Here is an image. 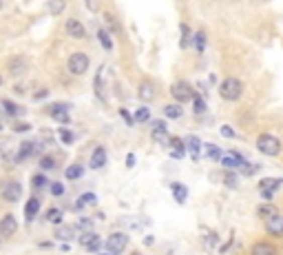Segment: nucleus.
<instances>
[{"label":"nucleus","instance_id":"nucleus-7","mask_svg":"<svg viewBox=\"0 0 283 255\" xmlns=\"http://www.w3.org/2000/svg\"><path fill=\"white\" fill-rule=\"evenodd\" d=\"M20 193H22V186H20V182H16V180H11L3 186V198L7 200V202H18Z\"/></svg>","mask_w":283,"mask_h":255},{"label":"nucleus","instance_id":"nucleus-47","mask_svg":"<svg viewBox=\"0 0 283 255\" xmlns=\"http://www.w3.org/2000/svg\"><path fill=\"white\" fill-rule=\"evenodd\" d=\"M261 198L263 200H272L274 198V191H261Z\"/></svg>","mask_w":283,"mask_h":255},{"label":"nucleus","instance_id":"nucleus-25","mask_svg":"<svg viewBox=\"0 0 283 255\" xmlns=\"http://www.w3.org/2000/svg\"><path fill=\"white\" fill-rule=\"evenodd\" d=\"M151 138L155 142H159V144H168L170 142V138L166 136V129H153L151 131Z\"/></svg>","mask_w":283,"mask_h":255},{"label":"nucleus","instance_id":"nucleus-51","mask_svg":"<svg viewBox=\"0 0 283 255\" xmlns=\"http://www.w3.org/2000/svg\"><path fill=\"white\" fill-rule=\"evenodd\" d=\"M135 255H137V253H135Z\"/></svg>","mask_w":283,"mask_h":255},{"label":"nucleus","instance_id":"nucleus-22","mask_svg":"<svg viewBox=\"0 0 283 255\" xmlns=\"http://www.w3.org/2000/svg\"><path fill=\"white\" fill-rule=\"evenodd\" d=\"M257 213L261 215L263 220H272L274 215H279V213H276V209L272 207V204H263V207H259V209H257Z\"/></svg>","mask_w":283,"mask_h":255},{"label":"nucleus","instance_id":"nucleus-15","mask_svg":"<svg viewBox=\"0 0 283 255\" xmlns=\"http://www.w3.org/2000/svg\"><path fill=\"white\" fill-rule=\"evenodd\" d=\"M252 255H276V248L268 242H257L252 246Z\"/></svg>","mask_w":283,"mask_h":255},{"label":"nucleus","instance_id":"nucleus-44","mask_svg":"<svg viewBox=\"0 0 283 255\" xmlns=\"http://www.w3.org/2000/svg\"><path fill=\"white\" fill-rule=\"evenodd\" d=\"M31 124H27V122H16L14 124V131H29Z\"/></svg>","mask_w":283,"mask_h":255},{"label":"nucleus","instance_id":"nucleus-18","mask_svg":"<svg viewBox=\"0 0 283 255\" xmlns=\"http://www.w3.org/2000/svg\"><path fill=\"white\" fill-rule=\"evenodd\" d=\"M186 147H188V151H191V158L199 160V147H202V140H199V138H188Z\"/></svg>","mask_w":283,"mask_h":255},{"label":"nucleus","instance_id":"nucleus-8","mask_svg":"<svg viewBox=\"0 0 283 255\" xmlns=\"http://www.w3.org/2000/svg\"><path fill=\"white\" fill-rule=\"evenodd\" d=\"M66 33H69L71 38H75V40H82V38L86 36V29H84V25H82L80 20L69 18L66 20Z\"/></svg>","mask_w":283,"mask_h":255},{"label":"nucleus","instance_id":"nucleus-36","mask_svg":"<svg viewBox=\"0 0 283 255\" xmlns=\"http://www.w3.org/2000/svg\"><path fill=\"white\" fill-rule=\"evenodd\" d=\"M47 9L51 11V14H62V11H64V3H49Z\"/></svg>","mask_w":283,"mask_h":255},{"label":"nucleus","instance_id":"nucleus-30","mask_svg":"<svg viewBox=\"0 0 283 255\" xmlns=\"http://www.w3.org/2000/svg\"><path fill=\"white\" fill-rule=\"evenodd\" d=\"M55 237H58V240H62L64 244H69V240H73V231H71V229H60L58 233H55Z\"/></svg>","mask_w":283,"mask_h":255},{"label":"nucleus","instance_id":"nucleus-3","mask_svg":"<svg viewBox=\"0 0 283 255\" xmlns=\"http://www.w3.org/2000/svg\"><path fill=\"white\" fill-rule=\"evenodd\" d=\"M88 62H91V60H88L86 53L75 51V53L69 55V62H66V67H69V71H71L73 76H82V74H86Z\"/></svg>","mask_w":283,"mask_h":255},{"label":"nucleus","instance_id":"nucleus-48","mask_svg":"<svg viewBox=\"0 0 283 255\" xmlns=\"http://www.w3.org/2000/svg\"><path fill=\"white\" fill-rule=\"evenodd\" d=\"M126 164H129V166L135 164V155H133V153H129V158H126Z\"/></svg>","mask_w":283,"mask_h":255},{"label":"nucleus","instance_id":"nucleus-32","mask_svg":"<svg viewBox=\"0 0 283 255\" xmlns=\"http://www.w3.org/2000/svg\"><path fill=\"white\" fill-rule=\"evenodd\" d=\"M102 74H104V67H100V71H98V76H96V91H98V96L104 100V93H102Z\"/></svg>","mask_w":283,"mask_h":255},{"label":"nucleus","instance_id":"nucleus-29","mask_svg":"<svg viewBox=\"0 0 283 255\" xmlns=\"http://www.w3.org/2000/svg\"><path fill=\"white\" fill-rule=\"evenodd\" d=\"M3 107H5V113H7V115L22 113V109H18V104H14L11 100H3Z\"/></svg>","mask_w":283,"mask_h":255},{"label":"nucleus","instance_id":"nucleus-11","mask_svg":"<svg viewBox=\"0 0 283 255\" xmlns=\"http://www.w3.org/2000/svg\"><path fill=\"white\" fill-rule=\"evenodd\" d=\"M155 93H157V91H155V85H153V82H142L140 89H137V96H140L142 102H148V100H153Z\"/></svg>","mask_w":283,"mask_h":255},{"label":"nucleus","instance_id":"nucleus-33","mask_svg":"<svg viewBox=\"0 0 283 255\" xmlns=\"http://www.w3.org/2000/svg\"><path fill=\"white\" fill-rule=\"evenodd\" d=\"M96 202H98V200H96V196H93V193H84V196H82V200L77 202V209H82L84 204H96Z\"/></svg>","mask_w":283,"mask_h":255},{"label":"nucleus","instance_id":"nucleus-9","mask_svg":"<svg viewBox=\"0 0 283 255\" xmlns=\"http://www.w3.org/2000/svg\"><path fill=\"white\" fill-rule=\"evenodd\" d=\"M0 231H3V237H11L16 231H18V222H16V218L11 213H7L3 218V222H0Z\"/></svg>","mask_w":283,"mask_h":255},{"label":"nucleus","instance_id":"nucleus-24","mask_svg":"<svg viewBox=\"0 0 283 255\" xmlns=\"http://www.w3.org/2000/svg\"><path fill=\"white\" fill-rule=\"evenodd\" d=\"M170 188H173V193H175V200H177V202H184V200H186V193H188V188L184 186V184H177V182H175V184H170Z\"/></svg>","mask_w":283,"mask_h":255},{"label":"nucleus","instance_id":"nucleus-21","mask_svg":"<svg viewBox=\"0 0 283 255\" xmlns=\"http://www.w3.org/2000/svg\"><path fill=\"white\" fill-rule=\"evenodd\" d=\"M170 144H173V158L179 160L181 155H184V151H186V142L179 140V138H173V140H170Z\"/></svg>","mask_w":283,"mask_h":255},{"label":"nucleus","instance_id":"nucleus-13","mask_svg":"<svg viewBox=\"0 0 283 255\" xmlns=\"http://www.w3.org/2000/svg\"><path fill=\"white\" fill-rule=\"evenodd\" d=\"M66 104H53L51 107V115H53V120H58V122H62V124H69V113H66Z\"/></svg>","mask_w":283,"mask_h":255},{"label":"nucleus","instance_id":"nucleus-50","mask_svg":"<svg viewBox=\"0 0 283 255\" xmlns=\"http://www.w3.org/2000/svg\"><path fill=\"white\" fill-rule=\"evenodd\" d=\"M100 255H113V253H100Z\"/></svg>","mask_w":283,"mask_h":255},{"label":"nucleus","instance_id":"nucleus-6","mask_svg":"<svg viewBox=\"0 0 283 255\" xmlns=\"http://www.w3.org/2000/svg\"><path fill=\"white\" fill-rule=\"evenodd\" d=\"M80 246L86 248V251H91V253H96L100 248V235L96 231H84L80 235Z\"/></svg>","mask_w":283,"mask_h":255},{"label":"nucleus","instance_id":"nucleus-19","mask_svg":"<svg viewBox=\"0 0 283 255\" xmlns=\"http://www.w3.org/2000/svg\"><path fill=\"white\" fill-rule=\"evenodd\" d=\"M164 115H166V118L177 120V118H181V115H184V109H181L179 104H166V107H164Z\"/></svg>","mask_w":283,"mask_h":255},{"label":"nucleus","instance_id":"nucleus-46","mask_svg":"<svg viewBox=\"0 0 283 255\" xmlns=\"http://www.w3.org/2000/svg\"><path fill=\"white\" fill-rule=\"evenodd\" d=\"M47 96H49V91H47V89H42V91H38L33 98H36V100H42V98H47Z\"/></svg>","mask_w":283,"mask_h":255},{"label":"nucleus","instance_id":"nucleus-31","mask_svg":"<svg viewBox=\"0 0 283 255\" xmlns=\"http://www.w3.org/2000/svg\"><path fill=\"white\" fill-rule=\"evenodd\" d=\"M47 218H49V222H53V224H60V222H62V211H60V209H51Z\"/></svg>","mask_w":283,"mask_h":255},{"label":"nucleus","instance_id":"nucleus-2","mask_svg":"<svg viewBox=\"0 0 283 255\" xmlns=\"http://www.w3.org/2000/svg\"><path fill=\"white\" fill-rule=\"evenodd\" d=\"M257 149L263 155H279L281 142H279V138L270 136V133H263V136H259V140H257Z\"/></svg>","mask_w":283,"mask_h":255},{"label":"nucleus","instance_id":"nucleus-16","mask_svg":"<svg viewBox=\"0 0 283 255\" xmlns=\"http://www.w3.org/2000/svg\"><path fill=\"white\" fill-rule=\"evenodd\" d=\"M38 211H40V200L38 198H31L29 202H27V207H25V215H27V220H33L38 215Z\"/></svg>","mask_w":283,"mask_h":255},{"label":"nucleus","instance_id":"nucleus-41","mask_svg":"<svg viewBox=\"0 0 283 255\" xmlns=\"http://www.w3.org/2000/svg\"><path fill=\"white\" fill-rule=\"evenodd\" d=\"M51 193H53L55 198H60V196L64 193V186L60 184V182H53V184H51Z\"/></svg>","mask_w":283,"mask_h":255},{"label":"nucleus","instance_id":"nucleus-40","mask_svg":"<svg viewBox=\"0 0 283 255\" xmlns=\"http://www.w3.org/2000/svg\"><path fill=\"white\" fill-rule=\"evenodd\" d=\"M60 138H62L64 144H71V142H73V133L66 131V129H60Z\"/></svg>","mask_w":283,"mask_h":255},{"label":"nucleus","instance_id":"nucleus-23","mask_svg":"<svg viewBox=\"0 0 283 255\" xmlns=\"http://www.w3.org/2000/svg\"><path fill=\"white\" fill-rule=\"evenodd\" d=\"M206 155H208L210 160H215V162H221V158H224L221 149L215 147V144H206Z\"/></svg>","mask_w":283,"mask_h":255},{"label":"nucleus","instance_id":"nucleus-45","mask_svg":"<svg viewBox=\"0 0 283 255\" xmlns=\"http://www.w3.org/2000/svg\"><path fill=\"white\" fill-rule=\"evenodd\" d=\"M221 136H224V138H232V136H235V131H232L230 126H221Z\"/></svg>","mask_w":283,"mask_h":255},{"label":"nucleus","instance_id":"nucleus-37","mask_svg":"<svg viewBox=\"0 0 283 255\" xmlns=\"http://www.w3.org/2000/svg\"><path fill=\"white\" fill-rule=\"evenodd\" d=\"M40 166L44 171H49V169H55V160L53 158H47V155H44V158L40 160Z\"/></svg>","mask_w":283,"mask_h":255},{"label":"nucleus","instance_id":"nucleus-17","mask_svg":"<svg viewBox=\"0 0 283 255\" xmlns=\"http://www.w3.org/2000/svg\"><path fill=\"white\" fill-rule=\"evenodd\" d=\"M281 184H283L281 177H276V180H270V177H265V180L259 182V188H261V191H276V188H279Z\"/></svg>","mask_w":283,"mask_h":255},{"label":"nucleus","instance_id":"nucleus-42","mask_svg":"<svg viewBox=\"0 0 283 255\" xmlns=\"http://www.w3.org/2000/svg\"><path fill=\"white\" fill-rule=\"evenodd\" d=\"M77 229H86V231H91V220H86V218H82V220H77Z\"/></svg>","mask_w":283,"mask_h":255},{"label":"nucleus","instance_id":"nucleus-10","mask_svg":"<svg viewBox=\"0 0 283 255\" xmlns=\"http://www.w3.org/2000/svg\"><path fill=\"white\" fill-rule=\"evenodd\" d=\"M104 164H107V149L96 147L91 153V169H102Z\"/></svg>","mask_w":283,"mask_h":255},{"label":"nucleus","instance_id":"nucleus-28","mask_svg":"<svg viewBox=\"0 0 283 255\" xmlns=\"http://www.w3.org/2000/svg\"><path fill=\"white\" fill-rule=\"evenodd\" d=\"M193 42H195L197 51L202 53V51H204V47H206V33H204V31H197L195 36H193Z\"/></svg>","mask_w":283,"mask_h":255},{"label":"nucleus","instance_id":"nucleus-5","mask_svg":"<svg viewBox=\"0 0 283 255\" xmlns=\"http://www.w3.org/2000/svg\"><path fill=\"white\" fill-rule=\"evenodd\" d=\"M126 244H129V235H126V233H111L107 237V251L118 255L126 248Z\"/></svg>","mask_w":283,"mask_h":255},{"label":"nucleus","instance_id":"nucleus-39","mask_svg":"<svg viewBox=\"0 0 283 255\" xmlns=\"http://www.w3.org/2000/svg\"><path fill=\"white\" fill-rule=\"evenodd\" d=\"M120 115L126 120V124H129V126H135V118H133V115L126 109H120Z\"/></svg>","mask_w":283,"mask_h":255},{"label":"nucleus","instance_id":"nucleus-38","mask_svg":"<svg viewBox=\"0 0 283 255\" xmlns=\"http://www.w3.org/2000/svg\"><path fill=\"white\" fill-rule=\"evenodd\" d=\"M181 33H184V36H181V47H188V38L195 36V33H191V29H188L186 25H181Z\"/></svg>","mask_w":283,"mask_h":255},{"label":"nucleus","instance_id":"nucleus-20","mask_svg":"<svg viewBox=\"0 0 283 255\" xmlns=\"http://www.w3.org/2000/svg\"><path fill=\"white\" fill-rule=\"evenodd\" d=\"M82 173H84V169H82L80 164H71V166H66L64 177H69V180H80Z\"/></svg>","mask_w":283,"mask_h":255},{"label":"nucleus","instance_id":"nucleus-4","mask_svg":"<svg viewBox=\"0 0 283 255\" xmlns=\"http://www.w3.org/2000/svg\"><path fill=\"white\" fill-rule=\"evenodd\" d=\"M170 96L177 100V104H181V102H188V100L195 98V93H193V87L188 85V82L179 80V82H175V85L170 87Z\"/></svg>","mask_w":283,"mask_h":255},{"label":"nucleus","instance_id":"nucleus-26","mask_svg":"<svg viewBox=\"0 0 283 255\" xmlns=\"http://www.w3.org/2000/svg\"><path fill=\"white\" fill-rule=\"evenodd\" d=\"M98 36H100V42H102V47L107 49V51H111V49H113V42H111L109 31H107V29H100V31H98Z\"/></svg>","mask_w":283,"mask_h":255},{"label":"nucleus","instance_id":"nucleus-12","mask_svg":"<svg viewBox=\"0 0 283 255\" xmlns=\"http://www.w3.org/2000/svg\"><path fill=\"white\" fill-rule=\"evenodd\" d=\"M265 229H268L270 235H283V215H274L272 220H268Z\"/></svg>","mask_w":283,"mask_h":255},{"label":"nucleus","instance_id":"nucleus-35","mask_svg":"<svg viewBox=\"0 0 283 255\" xmlns=\"http://www.w3.org/2000/svg\"><path fill=\"white\" fill-rule=\"evenodd\" d=\"M148 118H151V113H148L146 107H140V109H137V113H135V120H137V122H146Z\"/></svg>","mask_w":283,"mask_h":255},{"label":"nucleus","instance_id":"nucleus-27","mask_svg":"<svg viewBox=\"0 0 283 255\" xmlns=\"http://www.w3.org/2000/svg\"><path fill=\"white\" fill-rule=\"evenodd\" d=\"M193 111H195L197 115H202L204 111H206V102H204V98L197 96V93H195V98H193Z\"/></svg>","mask_w":283,"mask_h":255},{"label":"nucleus","instance_id":"nucleus-14","mask_svg":"<svg viewBox=\"0 0 283 255\" xmlns=\"http://www.w3.org/2000/svg\"><path fill=\"white\" fill-rule=\"evenodd\" d=\"M27 71V60L25 58H14L9 62V74L11 76H22Z\"/></svg>","mask_w":283,"mask_h":255},{"label":"nucleus","instance_id":"nucleus-43","mask_svg":"<svg viewBox=\"0 0 283 255\" xmlns=\"http://www.w3.org/2000/svg\"><path fill=\"white\" fill-rule=\"evenodd\" d=\"M224 182H226L228 186H237V175L230 171V173H226V180H224Z\"/></svg>","mask_w":283,"mask_h":255},{"label":"nucleus","instance_id":"nucleus-34","mask_svg":"<svg viewBox=\"0 0 283 255\" xmlns=\"http://www.w3.org/2000/svg\"><path fill=\"white\" fill-rule=\"evenodd\" d=\"M31 184H33V188H42V186H47V177H44L42 173H38V175H33V180H31Z\"/></svg>","mask_w":283,"mask_h":255},{"label":"nucleus","instance_id":"nucleus-49","mask_svg":"<svg viewBox=\"0 0 283 255\" xmlns=\"http://www.w3.org/2000/svg\"><path fill=\"white\" fill-rule=\"evenodd\" d=\"M60 251H64V253L71 251V244H62V246H60Z\"/></svg>","mask_w":283,"mask_h":255},{"label":"nucleus","instance_id":"nucleus-1","mask_svg":"<svg viewBox=\"0 0 283 255\" xmlns=\"http://www.w3.org/2000/svg\"><path fill=\"white\" fill-rule=\"evenodd\" d=\"M219 93H221V98H224V100H230V102L239 100L241 93H243L241 80H237V78H226V80L219 85Z\"/></svg>","mask_w":283,"mask_h":255}]
</instances>
